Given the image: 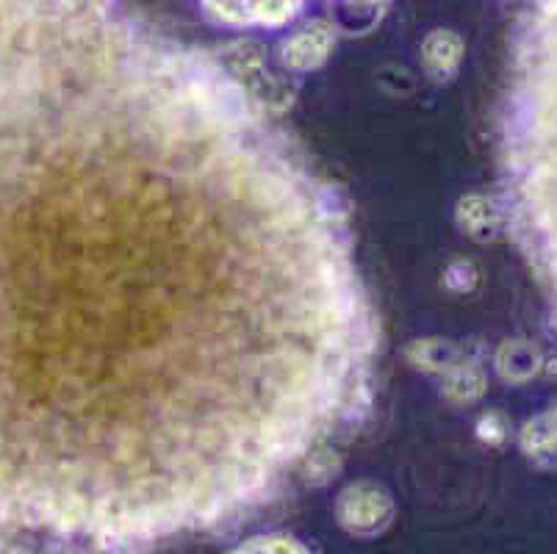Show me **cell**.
Segmentation results:
<instances>
[{"mask_svg":"<svg viewBox=\"0 0 557 554\" xmlns=\"http://www.w3.org/2000/svg\"><path fill=\"white\" fill-rule=\"evenodd\" d=\"M388 516V499L377 488L358 485L341 496V518L352 530H375Z\"/></svg>","mask_w":557,"mask_h":554,"instance_id":"cell-3","label":"cell"},{"mask_svg":"<svg viewBox=\"0 0 557 554\" xmlns=\"http://www.w3.org/2000/svg\"><path fill=\"white\" fill-rule=\"evenodd\" d=\"M350 3H361V6H380L383 0H350Z\"/></svg>","mask_w":557,"mask_h":554,"instance_id":"cell-9","label":"cell"},{"mask_svg":"<svg viewBox=\"0 0 557 554\" xmlns=\"http://www.w3.org/2000/svg\"><path fill=\"white\" fill-rule=\"evenodd\" d=\"M480 435L497 444V441H502L508 435V422L499 413H488V416H483V422H480Z\"/></svg>","mask_w":557,"mask_h":554,"instance_id":"cell-8","label":"cell"},{"mask_svg":"<svg viewBox=\"0 0 557 554\" xmlns=\"http://www.w3.org/2000/svg\"><path fill=\"white\" fill-rule=\"evenodd\" d=\"M497 363L499 372L510 380H527L538 369V352L527 341H513V344L502 347Z\"/></svg>","mask_w":557,"mask_h":554,"instance_id":"cell-6","label":"cell"},{"mask_svg":"<svg viewBox=\"0 0 557 554\" xmlns=\"http://www.w3.org/2000/svg\"><path fill=\"white\" fill-rule=\"evenodd\" d=\"M521 449H524L530 458H549V455H555L557 427L555 422L549 419V413L524 424V430H521Z\"/></svg>","mask_w":557,"mask_h":554,"instance_id":"cell-5","label":"cell"},{"mask_svg":"<svg viewBox=\"0 0 557 554\" xmlns=\"http://www.w3.org/2000/svg\"><path fill=\"white\" fill-rule=\"evenodd\" d=\"M333 39H336L333 28L316 20L283 42V61L294 70H314L327 59V53L333 48Z\"/></svg>","mask_w":557,"mask_h":554,"instance_id":"cell-2","label":"cell"},{"mask_svg":"<svg viewBox=\"0 0 557 554\" xmlns=\"http://www.w3.org/2000/svg\"><path fill=\"white\" fill-rule=\"evenodd\" d=\"M463 56V42L461 37H455L452 31H433L430 37L424 39L422 45V61L427 67V73L444 81L449 75L458 70Z\"/></svg>","mask_w":557,"mask_h":554,"instance_id":"cell-4","label":"cell"},{"mask_svg":"<svg viewBox=\"0 0 557 554\" xmlns=\"http://www.w3.org/2000/svg\"><path fill=\"white\" fill-rule=\"evenodd\" d=\"M549 419H552V422H555V427H557V405H555V408H549Z\"/></svg>","mask_w":557,"mask_h":554,"instance_id":"cell-10","label":"cell"},{"mask_svg":"<svg viewBox=\"0 0 557 554\" xmlns=\"http://www.w3.org/2000/svg\"><path fill=\"white\" fill-rule=\"evenodd\" d=\"M211 14L233 25H280L291 20L303 0H203Z\"/></svg>","mask_w":557,"mask_h":554,"instance_id":"cell-1","label":"cell"},{"mask_svg":"<svg viewBox=\"0 0 557 554\" xmlns=\"http://www.w3.org/2000/svg\"><path fill=\"white\" fill-rule=\"evenodd\" d=\"M236 554H305L300 546H294V541H280V538H269V541H253V546H247Z\"/></svg>","mask_w":557,"mask_h":554,"instance_id":"cell-7","label":"cell"}]
</instances>
